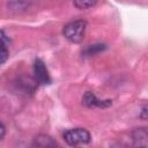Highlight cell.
Listing matches in <instances>:
<instances>
[{"label":"cell","mask_w":148,"mask_h":148,"mask_svg":"<svg viewBox=\"0 0 148 148\" xmlns=\"http://www.w3.org/2000/svg\"><path fill=\"white\" fill-rule=\"evenodd\" d=\"M87 28V22L84 20H75L69 23H67L64 29L62 34L66 39H68L72 43H80L84 38Z\"/></svg>","instance_id":"cell-1"},{"label":"cell","mask_w":148,"mask_h":148,"mask_svg":"<svg viewBox=\"0 0 148 148\" xmlns=\"http://www.w3.org/2000/svg\"><path fill=\"white\" fill-rule=\"evenodd\" d=\"M64 140L69 146L86 145L90 142L91 135L86 128H72L64 133Z\"/></svg>","instance_id":"cell-2"},{"label":"cell","mask_w":148,"mask_h":148,"mask_svg":"<svg viewBox=\"0 0 148 148\" xmlns=\"http://www.w3.org/2000/svg\"><path fill=\"white\" fill-rule=\"evenodd\" d=\"M34 76L35 80L40 84H50L51 77L49 71L42 59H36L34 62Z\"/></svg>","instance_id":"cell-3"},{"label":"cell","mask_w":148,"mask_h":148,"mask_svg":"<svg viewBox=\"0 0 148 148\" xmlns=\"http://www.w3.org/2000/svg\"><path fill=\"white\" fill-rule=\"evenodd\" d=\"M82 104L87 108H109L112 102L110 99H98L96 95L91 91H87L82 97Z\"/></svg>","instance_id":"cell-4"},{"label":"cell","mask_w":148,"mask_h":148,"mask_svg":"<svg viewBox=\"0 0 148 148\" xmlns=\"http://www.w3.org/2000/svg\"><path fill=\"white\" fill-rule=\"evenodd\" d=\"M132 139L133 141L139 145V146H143L148 142V127H140V128H135L132 132Z\"/></svg>","instance_id":"cell-5"},{"label":"cell","mask_w":148,"mask_h":148,"mask_svg":"<svg viewBox=\"0 0 148 148\" xmlns=\"http://www.w3.org/2000/svg\"><path fill=\"white\" fill-rule=\"evenodd\" d=\"M9 44H10V39L5 34V31L1 30V64H5L9 56V50H8Z\"/></svg>","instance_id":"cell-6"},{"label":"cell","mask_w":148,"mask_h":148,"mask_svg":"<svg viewBox=\"0 0 148 148\" xmlns=\"http://www.w3.org/2000/svg\"><path fill=\"white\" fill-rule=\"evenodd\" d=\"M105 49H106V45H105V44H101V43L92 44V45H88V46L83 50V54H84L86 57L96 56V54L103 52Z\"/></svg>","instance_id":"cell-7"},{"label":"cell","mask_w":148,"mask_h":148,"mask_svg":"<svg viewBox=\"0 0 148 148\" xmlns=\"http://www.w3.org/2000/svg\"><path fill=\"white\" fill-rule=\"evenodd\" d=\"M34 145L37 147H54L57 143L53 141V139L51 136L45 135V134H40L35 139Z\"/></svg>","instance_id":"cell-8"},{"label":"cell","mask_w":148,"mask_h":148,"mask_svg":"<svg viewBox=\"0 0 148 148\" xmlns=\"http://www.w3.org/2000/svg\"><path fill=\"white\" fill-rule=\"evenodd\" d=\"M73 1H74V6L77 9H87L96 5L98 0H73Z\"/></svg>","instance_id":"cell-9"},{"label":"cell","mask_w":148,"mask_h":148,"mask_svg":"<svg viewBox=\"0 0 148 148\" xmlns=\"http://www.w3.org/2000/svg\"><path fill=\"white\" fill-rule=\"evenodd\" d=\"M139 117H140L141 119H148V104H145V105L141 108V111H140Z\"/></svg>","instance_id":"cell-10"},{"label":"cell","mask_w":148,"mask_h":148,"mask_svg":"<svg viewBox=\"0 0 148 148\" xmlns=\"http://www.w3.org/2000/svg\"><path fill=\"white\" fill-rule=\"evenodd\" d=\"M0 132H1V134H0V140H2L3 139V136H5V132H6V127H5V125L1 123V126H0Z\"/></svg>","instance_id":"cell-11"}]
</instances>
